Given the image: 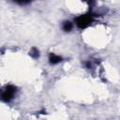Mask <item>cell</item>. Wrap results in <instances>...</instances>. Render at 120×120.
<instances>
[{"label": "cell", "mask_w": 120, "mask_h": 120, "mask_svg": "<svg viewBox=\"0 0 120 120\" xmlns=\"http://www.w3.org/2000/svg\"><path fill=\"white\" fill-rule=\"evenodd\" d=\"M95 14L92 12H87L82 14L75 18V23L79 29H85L87 28L95 20Z\"/></svg>", "instance_id": "cell-1"}, {"label": "cell", "mask_w": 120, "mask_h": 120, "mask_svg": "<svg viewBox=\"0 0 120 120\" xmlns=\"http://www.w3.org/2000/svg\"><path fill=\"white\" fill-rule=\"evenodd\" d=\"M17 92V87L13 84H7L4 88L0 89V101L2 102H10Z\"/></svg>", "instance_id": "cell-2"}, {"label": "cell", "mask_w": 120, "mask_h": 120, "mask_svg": "<svg viewBox=\"0 0 120 120\" xmlns=\"http://www.w3.org/2000/svg\"><path fill=\"white\" fill-rule=\"evenodd\" d=\"M29 55H30L32 58L37 59V58L39 57V52H38V50L36 47H33V48L29 51Z\"/></svg>", "instance_id": "cell-5"}, {"label": "cell", "mask_w": 120, "mask_h": 120, "mask_svg": "<svg viewBox=\"0 0 120 120\" xmlns=\"http://www.w3.org/2000/svg\"><path fill=\"white\" fill-rule=\"evenodd\" d=\"M62 61V57L58 54H55L53 52H51L49 54V62L51 65H56Z\"/></svg>", "instance_id": "cell-3"}, {"label": "cell", "mask_w": 120, "mask_h": 120, "mask_svg": "<svg viewBox=\"0 0 120 120\" xmlns=\"http://www.w3.org/2000/svg\"><path fill=\"white\" fill-rule=\"evenodd\" d=\"M72 28H73V24H72V22H69V21H66V22H64L63 24H62V29H63L65 32H69V31L72 30Z\"/></svg>", "instance_id": "cell-4"}]
</instances>
